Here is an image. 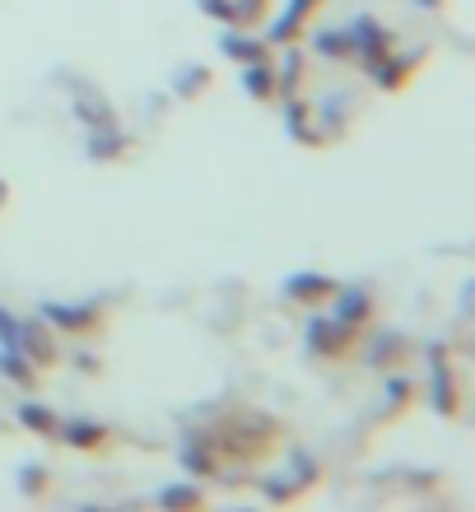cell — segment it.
Listing matches in <instances>:
<instances>
[{
  "label": "cell",
  "instance_id": "1",
  "mask_svg": "<svg viewBox=\"0 0 475 512\" xmlns=\"http://www.w3.org/2000/svg\"><path fill=\"white\" fill-rule=\"evenodd\" d=\"M98 438H108L103 429H70L66 433V443H75V447H98Z\"/></svg>",
  "mask_w": 475,
  "mask_h": 512
}]
</instances>
